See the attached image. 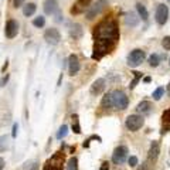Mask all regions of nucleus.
Wrapping results in <instances>:
<instances>
[{"label": "nucleus", "mask_w": 170, "mask_h": 170, "mask_svg": "<svg viewBox=\"0 0 170 170\" xmlns=\"http://www.w3.org/2000/svg\"><path fill=\"white\" fill-rule=\"evenodd\" d=\"M94 40L95 41H108L116 44L119 40V29L115 20H104L94 30Z\"/></svg>", "instance_id": "nucleus-1"}, {"label": "nucleus", "mask_w": 170, "mask_h": 170, "mask_svg": "<svg viewBox=\"0 0 170 170\" xmlns=\"http://www.w3.org/2000/svg\"><path fill=\"white\" fill-rule=\"evenodd\" d=\"M116 44L108 41H95L94 43V53H92V60H101L102 57H105L106 54L112 53V50L115 48Z\"/></svg>", "instance_id": "nucleus-2"}, {"label": "nucleus", "mask_w": 170, "mask_h": 170, "mask_svg": "<svg viewBox=\"0 0 170 170\" xmlns=\"http://www.w3.org/2000/svg\"><path fill=\"white\" fill-rule=\"evenodd\" d=\"M112 99H113V106L116 109H120V111H123V109L128 108L129 105V99L126 94L123 91H119V89H116V91L112 92Z\"/></svg>", "instance_id": "nucleus-3"}, {"label": "nucleus", "mask_w": 170, "mask_h": 170, "mask_svg": "<svg viewBox=\"0 0 170 170\" xmlns=\"http://www.w3.org/2000/svg\"><path fill=\"white\" fill-rule=\"evenodd\" d=\"M146 54L145 51L141 50V48H136V50L130 51V54L128 55V65L135 68V67H139L142 62L145 61Z\"/></svg>", "instance_id": "nucleus-4"}, {"label": "nucleus", "mask_w": 170, "mask_h": 170, "mask_svg": "<svg viewBox=\"0 0 170 170\" xmlns=\"http://www.w3.org/2000/svg\"><path fill=\"white\" fill-rule=\"evenodd\" d=\"M143 123H145V120H143V118L141 115H129L126 118V120H125V125H126L128 130H130V132L139 130L143 126Z\"/></svg>", "instance_id": "nucleus-5"}, {"label": "nucleus", "mask_w": 170, "mask_h": 170, "mask_svg": "<svg viewBox=\"0 0 170 170\" xmlns=\"http://www.w3.org/2000/svg\"><path fill=\"white\" fill-rule=\"evenodd\" d=\"M108 6V2L106 0H98L96 3H94L92 6L88 7V12H87V19L88 20H92L94 17H96L98 14L102 13V10H105V7Z\"/></svg>", "instance_id": "nucleus-6"}, {"label": "nucleus", "mask_w": 170, "mask_h": 170, "mask_svg": "<svg viewBox=\"0 0 170 170\" xmlns=\"http://www.w3.org/2000/svg\"><path fill=\"white\" fill-rule=\"evenodd\" d=\"M128 153H129V150L126 146H123V145L118 146L112 153V162L115 163V165H122V163H125V160L128 159Z\"/></svg>", "instance_id": "nucleus-7"}, {"label": "nucleus", "mask_w": 170, "mask_h": 170, "mask_svg": "<svg viewBox=\"0 0 170 170\" xmlns=\"http://www.w3.org/2000/svg\"><path fill=\"white\" fill-rule=\"evenodd\" d=\"M156 21H158V24L160 26H165L169 20V7L165 6V4H159L158 7H156Z\"/></svg>", "instance_id": "nucleus-8"}, {"label": "nucleus", "mask_w": 170, "mask_h": 170, "mask_svg": "<svg viewBox=\"0 0 170 170\" xmlns=\"http://www.w3.org/2000/svg\"><path fill=\"white\" fill-rule=\"evenodd\" d=\"M44 40L51 46H57L61 40V34L57 29H47L44 33Z\"/></svg>", "instance_id": "nucleus-9"}, {"label": "nucleus", "mask_w": 170, "mask_h": 170, "mask_svg": "<svg viewBox=\"0 0 170 170\" xmlns=\"http://www.w3.org/2000/svg\"><path fill=\"white\" fill-rule=\"evenodd\" d=\"M19 34V23L16 20H9L6 23V29H4V36L7 38H14Z\"/></svg>", "instance_id": "nucleus-10"}, {"label": "nucleus", "mask_w": 170, "mask_h": 170, "mask_svg": "<svg viewBox=\"0 0 170 170\" xmlns=\"http://www.w3.org/2000/svg\"><path fill=\"white\" fill-rule=\"evenodd\" d=\"M89 4H91V0H77L71 7V14H81V13L87 12Z\"/></svg>", "instance_id": "nucleus-11"}, {"label": "nucleus", "mask_w": 170, "mask_h": 170, "mask_svg": "<svg viewBox=\"0 0 170 170\" xmlns=\"http://www.w3.org/2000/svg\"><path fill=\"white\" fill-rule=\"evenodd\" d=\"M160 153V143L158 141H153L150 143V149H149V154H147V162L149 163H154L159 158Z\"/></svg>", "instance_id": "nucleus-12"}, {"label": "nucleus", "mask_w": 170, "mask_h": 170, "mask_svg": "<svg viewBox=\"0 0 170 170\" xmlns=\"http://www.w3.org/2000/svg\"><path fill=\"white\" fill-rule=\"evenodd\" d=\"M64 159H65L64 153L57 152V153H54L53 156H51V159H48V160H47V165H50V166H53V167H57V169H62Z\"/></svg>", "instance_id": "nucleus-13"}, {"label": "nucleus", "mask_w": 170, "mask_h": 170, "mask_svg": "<svg viewBox=\"0 0 170 170\" xmlns=\"http://www.w3.org/2000/svg\"><path fill=\"white\" fill-rule=\"evenodd\" d=\"M43 9H44V13L51 16V14H55V13L60 10V6H58L57 0H46L43 3Z\"/></svg>", "instance_id": "nucleus-14"}, {"label": "nucleus", "mask_w": 170, "mask_h": 170, "mask_svg": "<svg viewBox=\"0 0 170 170\" xmlns=\"http://www.w3.org/2000/svg\"><path fill=\"white\" fill-rule=\"evenodd\" d=\"M81 68V64H79V58L75 54H71L68 58V70H70L71 75H75Z\"/></svg>", "instance_id": "nucleus-15"}, {"label": "nucleus", "mask_w": 170, "mask_h": 170, "mask_svg": "<svg viewBox=\"0 0 170 170\" xmlns=\"http://www.w3.org/2000/svg\"><path fill=\"white\" fill-rule=\"evenodd\" d=\"M104 89H105V79L104 78H98L95 82L92 84L91 94H92V95H99Z\"/></svg>", "instance_id": "nucleus-16"}, {"label": "nucleus", "mask_w": 170, "mask_h": 170, "mask_svg": "<svg viewBox=\"0 0 170 170\" xmlns=\"http://www.w3.org/2000/svg\"><path fill=\"white\" fill-rule=\"evenodd\" d=\"M152 109H153V105H152V102L150 101H142L141 104L137 105L136 111L141 113H150L152 112Z\"/></svg>", "instance_id": "nucleus-17"}, {"label": "nucleus", "mask_w": 170, "mask_h": 170, "mask_svg": "<svg viewBox=\"0 0 170 170\" xmlns=\"http://www.w3.org/2000/svg\"><path fill=\"white\" fill-rule=\"evenodd\" d=\"M137 23H139V17L135 14V13H128L125 16V24L126 26H130V27H136Z\"/></svg>", "instance_id": "nucleus-18"}, {"label": "nucleus", "mask_w": 170, "mask_h": 170, "mask_svg": "<svg viewBox=\"0 0 170 170\" xmlns=\"http://www.w3.org/2000/svg\"><path fill=\"white\" fill-rule=\"evenodd\" d=\"M162 122H163V128H162V133H166L170 129V108L166 109L162 115Z\"/></svg>", "instance_id": "nucleus-19"}, {"label": "nucleus", "mask_w": 170, "mask_h": 170, "mask_svg": "<svg viewBox=\"0 0 170 170\" xmlns=\"http://www.w3.org/2000/svg\"><path fill=\"white\" fill-rule=\"evenodd\" d=\"M36 10H37L36 3H27L26 6H23V14H24L26 17L33 16L34 13H36Z\"/></svg>", "instance_id": "nucleus-20"}, {"label": "nucleus", "mask_w": 170, "mask_h": 170, "mask_svg": "<svg viewBox=\"0 0 170 170\" xmlns=\"http://www.w3.org/2000/svg\"><path fill=\"white\" fill-rule=\"evenodd\" d=\"M136 10H137V13H139V19H142L143 21H147V19H149V13H147V10H146L145 6H143L142 3H137Z\"/></svg>", "instance_id": "nucleus-21"}, {"label": "nucleus", "mask_w": 170, "mask_h": 170, "mask_svg": "<svg viewBox=\"0 0 170 170\" xmlns=\"http://www.w3.org/2000/svg\"><path fill=\"white\" fill-rule=\"evenodd\" d=\"M101 105H102V108H112V106H113L112 94H105V95L102 96V101H101Z\"/></svg>", "instance_id": "nucleus-22"}, {"label": "nucleus", "mask_w": 170, "mask_h": 170, "mask_svg": "<svg viewBox=\"0 0 170 170\" xmlns=\"http://www.w3.org/2000/svg\"><path fill=\"white\" fill-rule=\"evenodd\" d=\"M71 37L74 38H81L82 37V27H81V24H74L72 27H71Z\"/></svg>", "instance_id": "nucleus-23"}, {"label": "nucleus", "mask_w": 170, "mask_h": 170, "mask_svg": "<svg viewBox=\"0 0 170 170\" xmlns=\"http://www.w3.org/2000/svg\"><path fill=\"white\" fill-rule=\"evenodd\" d=\"M71 119H72V130H74L77 135H79L81 133V126H79V118L77 113H74V115L71 116Z\"/></svg>", "instance_id": "nucleus-24"}, {"label": "nucleus", "mask_w": 170, "mask_h": 170, "mask_svg": "<svg viewBox=\"0 0 170 170\" xmlns=\"http://www.w3.org/2000/svg\"><path fill=\"white\" fill-rule=\"evenodd\" d=\"M9 146H10V139L7 135L0 136V152H4L6 149H9Z\"/></svg>", "instance_id": "nucleus-25"}, {"label": "nucleus", "mask_w": 170, "mask_h": 170, "mask_svg": "<svg viewBox=\"0 0 170 170\" xmlns=\"http://www.w3.org/2000/svg\"><path fill=\"white\" fill-rule=\"evenodd\" d=\"M65 170H78V159L77 158H71L67 163V169Z\"/></svg>", "instance_id": "nucleus-26"}, {"label": "nucleus", "mask_w": 170, "mask_h": 170, "mask_svg": "<svg viewBox=\"0 0 170 170\" xmlns=\"http://www.w3.org/2000/svg\"><path fill=\"white\" fill-rule=\"evenodd\" d=\"M142 79V72H133V79H132V82H130V85H129V88H130V89H133V88L136 87L137 85V82H139V81H141Z\"/></svg>", "instance_id": "nucleus-27"}, {"label": "nucleus", "mask_w": 170, "mask_h": 170, "mask_svg": "<svg viewBox=\"0 0 170 170\" xmlns=\"http://www.w3.org/2000/svg\"><path fill=\"white\" fill-rule=\"evenodd\" d=\"M23 170H38V163L34 162V160H30V162L24 163V167Z\"/></svg>", "instance_id": "nucleus-28"}, {"label": "nucleus", "mask_w": 170, "mask_h": 170, "mask_svg": "<svg viewBox=\"0 0 170 170\" xmlns=\"http://www.w3.org/2000/svg\"><path fill=\"white\" fill-rule=\"evenodd\" d=\"M33 24L36 26V27H38V29H41V27H44V24H46V19L43 16H38V17H36L33 20Z\"/></svg>", "instance_id": "nucleus-29"}, {"label": "nucleus", "mask_w": 170, "mask_h": 170, "mask_svg": "<svg viewBox=\"0 0 170 170\" xmlns=\"http://www.w3.org/2000/svg\"><path fill=\"white\" fill-rule=\"evenodd\" d=\"M159 62H160V58H159L158 54H152L149 57V65L150 67H158Z\"/></svg>", "instance_id": "nucleus-30"}, {"label": "nucleus", "mask_w": 170, "mask_h": 170, "mask_svg": "<svg viewBox=\"0 0 170 170\" xmlns=\"http://www.w3.org/2000/svg\"><path fill=\"white\" fill-rule=\"evenodd\" d=\"M67 133H68V126H67V125H62L57 133V137L58 139H64V137L67 136Z\"/></svg>", "instance_id": "nucleus-31"}, {"label": "nucleus", "mask_w": 170, "mask_h": 170, "mask_svg": "<svg viewBox=\"0 0 170 170\" xmlns=\"http://www.w3.org/2000/svg\"><path fill=\"white\" fill-rule=\"evenodd\" d=\"M163 94H165V88H163V87H159L158 89L153 92V99L154 101H159L163 96Z\"/></svg>", "instance_id": "nucleus-32"}, {"label": "nucleus", "mask_w": 170, "mask_h": 170, "mask_svg": "<svg viewBox=\"0 0 170 170\" xmlns=\"http://www.w3.org/2000/svg\"><path fill=\"white\" fill-rule=\"evenodd\" d=\"M162 46L165 50H170V36H166V37L162 40Z\"/></svg>", "instance_id": "nucleus-33"}, {"label": "nucleus", "mask_w": 170, "mask_h": 170, "mask_svg": "<svg viewBox=\"0 0 170 170\" xmlns=\"http://www.w3.org/2000/svg\"><path fill=\"white\" fill-rule=\"evenodd\" d=\"M137 162H139V160H137L136 156H130V158L128 159V163H129V166H130V167H136L137 166Z\"/></svg>", "instance_id": "nucleus-34"}, {"label": "nucleus", "mask_w": 170, "mask_h": 170, "mask_svg": "<svg viewBox=\"0 0 170 170\" xmlns=\"http://www.w3.org/2000/svg\"><path fill=\"white\" fill-rule=\"evenodd\" d=\"M9 78H10V77H9V74H6V75H4L3 78L0 79V87H4V85H6V84H7Z\"/></svg>", "instance_id": "nucleus-35"}, {"label": "nucleus", "mask_w": 170, "mask_h": 170, "mask_svg": "<svg viewBox=\"0 0 170 170\" xmlns=\"http://www.w3.org/2000/svg\"><path fill=\"white\" fill-rule=\"evenodd\" d=\"M24 2L26 0H13V4H14V7H21Z\"/></svg>", "instance_id": "nucleus-36"}, {"label": "nucleus", "mask_w": 170, "mask_h": 170, "mask_svg": "<svg viewBox=\"0 0 170 170\" xmlns=\"http://www.w3.org/2000/svg\"><path fill=\"white\" fill-rule=\"evenodd\" d=\"M17 130H19V125L14 123V125H13V132H12V136H13V137H16V136H17Z\"/></svg>", "instance_id": "nucleus-37"}, {"label": "nucleus", "mask_w": 170, "mask_h": 170, "mask_svg": "<svg viewBox=\"0 0 170 170\" xmlns=\"http://www.w3.org/2000/svg\"><path fill=\"white\" fill-rule=\"evenodd\" d=\"M99 170H109V163H108V162H104Z\"/></svg>", "instance_id": "nucleus-38"}, {"label": "nucleus", "mask_w": 170, "mask_h": 170, "mask_svg": "<svg viewBox=\"0 0 170 170\" xmlns=\"http://www.w3.org/2000/svg\"><path fill=\"white\" fill-rule=\"evenodd\" d=\"M44 170H62V169H57V167H53V166H50V165H47V163H46Z\"/></svg>", "instance_id": "nucleus-39"}, {"label": "nucleus", "mask_w": 170, "mask_h": 170, "mask_svg": "<svg viewBox=\"0 0 170 170\" xmlns=\"http://www.w3.org/2000/svg\"><path fill=\"white\" fill-rule=\"evenodd\" d=\"M4 167V159L3 158H0V170Z\"/></svg>", "instance_id": "nucleus-40"}, {"label": "nucleus", "mask_w": 170, "mask_h": 170, "mask_svg": "<svg viewBox=\"0 0 170 170\" xmlns=\"http://www.w3.org/2000/svg\"><path fill=\"white\" fill-rule=\"evenodd\" d=\"M7 67H9V61H6V62H4V65H3V68H2V71H4Z\"/></svg>", "instance_id": "nucleus-41"}, {"label": "nucleus", "mask_w": 170, "mask_h": 170, "mask_svg": "<svg viewBox=\"0 0 170 170\" xmlns=\"http://www.w3.org/2000/svg\"><path fill=\"white\" fill-rule=\"evenodd\" d=\"M143 81H145V82L147 84V82H150V81H152V78H150V77H146V78L143 79Z\"/></svg>", "instance_id": "nucleus-42"}, {"label": "nucleus", "mask_w": 170, "mask_h": 170, "mask_svg": "<svg viewBox=\"0 0 170 170\" xmlns=\"http://www.w3.org/2000/svg\"><path fill=\"white\" fill-rule=\"evenodd\" d=\"M167 89H169V92H170V84H169V87H167Z\"/></svg>", "instance_id": "nucleus-43"}, {"label": "nucleus", "mask_w": 170, "mask_h": 170, "mask_svg": "<svg viewBox=\"0 0 170 170\" xmlns=\"http://www.w3.org/2000/svg\"><path fill=\"white\" fill-rule=\"evenodd\" d=\"M169 64H170V58H169Z\"/></svg>", "instance_id": "nucleus-44"}, {"label": "nucleus", "mask_w": 170, "mask_h": 170, "mask_svg": "<svg viewBox=\"0 0 170 170\" xmlns=\"http://www.w3.org/2000/svg\"><path fill=\"white\" fill-rule=\"evenodd\" d=\"M167 2H170V0H167Z\"/></svg>", "instance_id": "nucleus-45"}]
</instances>
